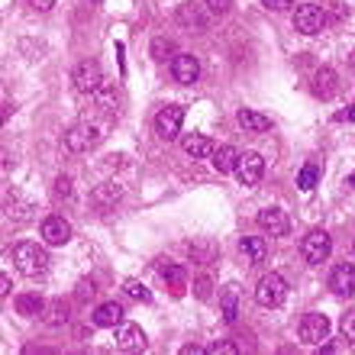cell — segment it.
I'll return each instance as SVG.
<instances>
[{
	"label": "cell",
	"mask_w": 355,
	"mask_h": 355,
	"mask_svg": "<svg viewBox=\"0 0 355 355\" xmlns=\"http://www.w3.org/2000/svg\"><path fill=\"white\" fill-rule=\"evenodd\" d=\"M103 130H107V126H101V123L81 120L78 126H71V130L65 132L62 146H65V152H71V155H75V152H87L103 139Z\"/></svg>",
	"instance_id": "1"
},
{
	"label": "cell",
	"mask_w": 355,
	"mask_h": 355,
	"mask_svg": "<svg viewBox=\"0 0 355 355\" xmlns=\"http://www.w3.org/2000/svg\"><path fill=\"white\" fill-rule=\"evenodd\" d=\"M13 265H17V271L29 275V278H39L49 268V255L36 243H17L13 245Z\"/></svg>",
	"instance_id": "2"
},
{
	"label": "cell",
	"mask_w": 355,
	"mask_h": 355,
	"mask_svg": "<svg viewBox=\"0 0 355 355\" xmlns=\"http://www.w3.org/2000/svg\"><path fill=\"white\" fill-rule=\"evenodd\" d=\"M329 252H333V239H329V233H323V230L307 233L304 243H300V255H304L307 265H323L329 259Z\"/></svg>",
	"instance_id": "3"
},
{
	"label": "cell",
	"mask_w": 355,
	"mask_h": 355,
	"mask_svg": "<svg viewBox=\"0 0 355 355\" xmlns=\"http://www.w3.org/2000/svg\"><path fill=\"white\" fill-rule=\"evenodd\" d=\"M284 297H288V281L281 278V275H265L262 281H259V288H255V300L262 304V307H281L284 304Z\"/></svg>",
	"instance_id": "4"
},
{
	"label": "cell",
	"mask_w": 355,
	"mask_h": 355,
	"mask_svg": "<svg viewBox=\"0 0 355 355\" xmlns=\"http://www.w3.org/2000/svg\"><path fill=\"white\" fill-rule=\"evenodd\" d=\"M294 29L304 33V36H317V33H323V29H327V13H323V7H317V3H304V7H297V13H294Z\"/></svg>",
	"instance_id": "5"
},
{
	"label": "cell",
	"mask_w": 355,
	"mask_h": 355,
	"mask_svg": "<svg viewBox=\"0 0 355 355\" xmlns=\"http://www.w3.org/2000/svg\"><path fill=\"white\" fill-rule=\"evenodd\" d=\"M300 343H307V346H323V339L329 336V320L327 313H307V317L300 320Z\"/></svg>",
	"instance_id": "6"
},
{
	"label": "cell",
	"mask_w": 355,
	"mask_h": 355,
	"mask_svg": "<svg viewBox=\"0 0 355 355\" xmlns=\"http://www.w3.org/2000/svg\"><path fill=\"white\" fill-rule=\"evenodd\" d=\"M236 175L245 187H255L265 178V159L259 152H239V165H236Z\"/></svg>",
	"instance_id": "7"
},
{
	"label": "cell",
	"mask_w": 355,
	"mask_h": 355,
	"mask_svg": "<svg viewBox=\"0 0 355 355\" xmlns=\"http://www.w3.org/2000/svg\"><path fill=\"white\" fill-rule=\"evenodd\" d=\"M181 123H184V107H162L159 116H155V132H159L162 139H178V132H181Z\"/></svg>",
	"instance_id": "8"
},
{
	"label": "cell",
	"mask_w": 355,
	"mask_h": 355,
	"mask_svg": "<svg viewBox=\"0 0 355 355\" xmlns=\"http://www.w3.org/2000/svg\"><path fill=\"white\" fill-rule=\"evenodd\" d=\"M116 349L120 352H146L149 339H146L142 327H136V323H120L116 327Z\"/></svg>",
	"instance_id": "9"
},
{
	"label": "cell",
	"mask_w": 355,
	"mask_h": 355,
	"mask_svg": "<svg viewBox=\"0 0 355 355\" xmlns=\"http://www.w3.org/2000/svg\"><path fill=\"white\" fill-rule=\"evenodd\" d=\"M103 87V71L97 62H81L75 71V91L78 94H97Z\"/></svg>",
	"instance_id": "10"
},
{
	"label": "cell",
	"mask_w": 355,
	"mask_h": 355,
	"mask_svg": "<svg viewBox=\"0 0 355 355\" xmlns=\"http://www.w3.org/2000/svg\"><path fill=\"white\" fill-rule=\"evenodd\" d=\"M259 226H262L268 236H288L291 233V220L281 207H265V210H259Z\"/></svg>",
	"instance_id": "11"
},
{
	"label": "cell",
	"mask_w": 355,
	"mask_h": 355,
	"mask_svg": "<svg viewBox=\"0 0 355 355\" xmlns=\"http://www.w3.org/2000/svg\"><path fill=\"white\" fill-rule=\"evenodd\" d=\"M171 75H175L178 85H194L197 78H200V65H197L194 55H187V52H178L171 58Z\"/></svg>",
	"instance_id": "12"
},
{
	"label": "cell",
	"mask_w": 355,
	"mask_h": 355,
	"mask_svg": "<svg viewBox=\"0 0 355 355\" xmlns=\"http://www.w3.org/2000/svg\"><path fill=\"white\" fill-rule=\"evenodd\" d=\"M42 239L49 245H65L71 239V226H68L65 216H46L42 220Z\"/></svg>",
	"instance_id": "13"
},
{
	"label": "cell",
	"mask_w": 355,
	"mask_h": 355,
	"mask_svg": "<svg viewBox=\"0 0 355 355\" xmlns=\"http://www.w3.org/2000/svg\"><path fill=\"white\" fill-rule=\"evenodd\" d=\"M329 288L336 291V294H343V297L355 294V265L352 262L336 265V268H333V275H329Z\"/></svg>",
	"instance_id": "14"
},
{
	"label": "cell",
	"mask_w": 355,
	"mask_h": 355,
	"mask_svg": "<svg viewBox=\"0 0 355 355\" xmlns=\"http://www.w3.org/2000/svg\"><path fill=\"white\" fill-rule=\"evenodd\" d=\"M181 149L187 152V155H191V159H207V155H210V152L216 149L214 142L207 139L204 132H187L184 139H181Z\"/></svg>",
	"instance_id": "15"
},
{
	"label": "cell",
	"mask_w": 355,
	"mask_h": 355,
	"mask_svg": "<svg viewBox=\"0 0 355 355\" xmlns=\"http://www.w3.org/2000/svg\"><path fill=\"white\" fill-rule=\"evenodd\" d=\"M210 162H214V168L220 171V175H230V171H236V165H239V152H236L233 146H216V149L210 152Z\"/></svg>",
	"instance_id": "16"
},
{
	"label": "cell",
	"mask_w": 355,
	"mask_h": 355,
	"mask_svg": "<svg viewBox=\"0 0 355 355\" xmlns=\"http://www.w3.org/2000/svg\"><path fill=\"white\" fill-rule=\"evenodd\" d=\"M336 91H339L336 71H333V68H320L317 75H313V94H317V97H323V101H329Z\"/></svg>",
	"instance_id": "17"
},
{
	"label": "cell",
	"mask_w": 355,
	"mask_h": 355,
	"mask_svg": "<svg viewBox=\"0 0 355 355\" xmlns=\"http://www.w3.org/2000/svg\"><path fill=\"white\" fill-rule=\"evenodd\" d=\"M123 197V187H120V181H103V184H97L94 187V194H91V200L97 207H110V204H116V200H120Z\"/></svg>",
	"instance_id": "18"
},
{
	"label": "cell",
	"mask_w": 355,
	"mask_h": 355,
	"mask_svg": "<svg viewBox=\"0 0 355 355\" xmlns=\"http://www.w3.org/2000/svg\"><path fill=\"white\" fill-rule=\"evenodd\" d=\"M120 323H123V307L116 300L101 304V307L94 310V327H120Z\"/></svg>",
	"instance_id": "19"
},
{
	"label": "cell",
	"mask_w": 355,
	"mask_h": 355,
	"mask_svg": "<svg viewBox=\"0 0 355 355\" xmlns=\"http://www.w3.org/2000/svg\"><path fill=\"white\" fill-rule=\"evenodd\" d=\"M236 120H239V126H243L245 132H268L271 130V120L259 110H239Z\"/></svg>",
	"instance_id": "20"
},
{
	"label": "cell",
	"mask_w": 355,
	"mask_h": 355,
	"mask_svg": "<svg viewBox=\"0 0 355 355\" xmlns=\"http://www.w3.org/2000/svg\"><path fill=\"white\" fill-rule=\"evenodd\" d=\"M159 271H162V278L168 281L171 294H175V297H181V294L187 291V275H184V268H181V265H159Z\"/></svg>",
	"instance_id": "21"
},
{
	"label": "cell",
	"mask_w": 355,
	"mask_h": 355,
	"mask_svg": "<svg viewBox=\"0 0 355 355\" xmlns=\"http://www.w3.org/2000/svg\"><path fill=\"white\" fill-rule=\"evenodd\" d=\"M178 19H181L187 29H207V23H210L207 13L197 7V3H184V7L178 10Z\"/></svg>",
	"instance_id": "22"
},
{
	"label": "cell",
	"mask_w": 355,
	"mask_h": 355,
	"mask_svg": "<svg viewBox=\"0 0 355 355\" xmlns=\"http://www.w3.org/2000/svg\"><path fill=\"white\" fill-rule=\"evenodd\" d=\"M239 249L245 252V259L249 262H265V252H268V245H265L262 236H243V243H239Z\"/></svg>",
	"instance_id": "23"
},
{
	"label": "cell",
	"mask_w": 355,
	"mask_h": 355,
	"mask_svg": "<svg viewBox=\"0 0 355 355\" xmlns=\"http://www.w3.org/2000/svg\"><path fill=\"white\" fill-rule=\"evenodd\" d=\"M220 300H223V320L226 323H236V313H239V284H226Z\"/></svg>",
	"instance_id": "24"
},
{
	"label": "cell",
	"mask_w": 355,
	"mask_h": 355,
	"mask_svg": "<svg viewBox=\"0 0 355 355\" xmlns=\"http://www.w3.org/2000/svg\"><path fill=\"white\" fill-rule=\"evenodd\" d=\"M42 310H46V300L39 294H19L17 297V313H23V317H39Z\"/></svg>",
	"instance_id": "25"
},
{
	"label": "cell",
	"mask_w": 355,
	"mask_h": 355,
	"mask_svg": "<svg viewBox=\"0 0 355 355\" xmlns=\"http://www.w3.org/2000/svg\"><path fill=\"white\" fill-rule=\"evenodd\" d=\"M320 181V168L317 165H304V168L297 171V187L300 191H313Z\"/></svg>",
	"instance_id": "26"
},
{
	"label": "cell",
	"mask_w": 355,
	"mask_h": 355,
	"mask_svg": "<svg viewBox=\"0 0 355 355\" xmlns=\"http://www.w3.org/2000/svg\"><path fill=\"white\" fill-rule=\"evenodd\" d=\"M168 55H175V42L165 36H159L155 42H152V58H159V62H165Z\"/></svg>",
	"instance_id": "27"
},
{
	"label": "cell",
	"mask_w": 355,
	"mask_h": 355,
	"mask_svg": "<svg viewBox=\"0 0 355 355\" xmlns=\"http://www.w3.org/2000/svg\"><path fill=\"white\" fill-rule=\"evenodd\" d=\"M123 291H126L130 297L142 300V304H149V300H152V291L146 288V284H139V281H126V284H123Z\"/></svg>",
	"instance_id": "28"
},
{
	"label": "cell",
	"mask_w": 355,
	"mask_h": 355,
	"mask_svg": "<svg viewBox=\"0 0 355 355\" xmlns=\"http://www.w3.org/2000/svg\"><path fill=\"white\" fill-rule=\"evenodd\" d=\"M339 333H343V339H349V343H355V310H349V313H343V320H339Z\"/></svg>",
	"instance_id": "29"
},
{
	"label": "cell",
	"mask_w": 355,
	"mask_h": 355,
	"mask_svg": "<svg viewBox=\"0 0 355 355\" xmlns=\"http://www.w3.org/2000/svg\"><path fill=\"white\" fill-rule=\"evenodd\" d=\"M207 352L210 355H239V346H236V343H214Z\"/></svg>",
	"instance_id": "30"
},
{
	"label": "cell",
	"mask_w": 355,
	"mask_h": 355,
	"mask_svg": "<svg viewBox=\"0 0 355 355\" xmlns=\"http://www.w3.org/2000/svg\"><path fill=\"white\" fill-rule=\"evenodd\" d=\"M210 288H214V284H210V281H207V278H197V281H194V294H197V297H200V300H207V297H210Z\"/></svg>",
	"instance_id": "31"
},
{
	"label": "cell",
	"mask_w": 355,
	"mask_h": 355,
	"mask_svg": "<svg viewBox=\"0 0 355 355\" xmlns=\"http://www.w3.org/2000/svg\"><path fill=\"white\" fill-rule=\"evenodd\" d=\"M55 194L58 197H71V178H65V175L58 178V181H55Z\"/></svg>",
	"instance_id": "32"
},
{
	"label": "cell",
	"mask_w": 355,
	"mask_h": 355,
	"mask_svg": "<svg viewBox=\"0 0 355 355\" xmlns=\"http://www.w3.org/2000/svg\"><path fill=\"white\" fill-rule=\"evenodd\" d=\"M207 7H210V13H226V10L233 7V0H204Z\"/></svg>",
	"instance_id": "33"
},
{
	"label": "cell",
	"mask_w": 355,
	"mask_h": 355,
	"mask_svg": "<svg viewBox=\"0 0 355 355\" xmlns=\"http://www.w3.org/2000/svg\"><path fill=\"white\" fill-rule=\"evenodd\" d=\"M262 3H265L268 10H288L294 0H262Z\"/></svg>",
	"instance_id": "34"
},
{
	"label": "cell",
	"mask_w": 355,
	"mask_h": 355,
	"mask_svg": "<svg viewBox=\"0 0 355 355\" xmlns=\"http://www.w3.org/2000/svg\"><path fill=\"white\" fill-rule=\"evenodd\" d=\"M336 120H339V123H355V107H349V110H343V113H339V116H336Z\"/></svg>",
	"instance_id": "35"
},
{
	"label": "cell",
	"mask_w": 355,
	"mask_h": 355,
	"mask_svg": "<svg viewBox=\"0 0 355 355\" xmlns=\"http://www.w3.org/2000/svg\"><path fill=\"white\" fill-rule=\"evenodd\" d=\"M29 3H33L36 10H52L55 7V0H29Z\"/></svg>",
	"instance_id": "36"
},
{
	"label": "cell",
	"mask_w": 355,
	"mask_h": 355,
	"mask_svg": "<svg viewBox=\"0 0 355 355\" xmlns=\"http://www.w3.org/2000/svg\"><path fill=\"white\" fill-rule=\"evenodd\" d=\"M0 294H3V297H7V294H10V278H7V275L0 278Z\"/></svg>",
	"instance_id": "37"
},
{
	"label": "cell",
	"mask_w": 355,
	"mask_h": 355,
	"mask_svg": "<svg viewBox=\"0 0 355 355\" xmlns=\"http://www.w3.org/2000/svg\"><path fill=\"white\" fill-rule=\"evenodd\" d=\"M197 352H200V346H184L181 349V355H197Z\"/></svg>",
	"instance_id": "38"
},
{
	"label": "cell",
	"mask_w": 355,
	"mask_h": 355,
	"mask_svg": "<svg viewBox=\"0 0 355 355\" xmlns=\"http://www.w3.org/2000/svg\"><path fill=\"white\" fill-rule=\"evenodd\" d=\"M349 184H352V187H355V171H352V175H349Z\"/></svg>",
	"instance_id": "39"
},
{
	"label": "cell",
	"mask_w": 355,
	"mask_h": 355,
	"mask_svg": "<svg viewBox=\"0 0 355 355\" xmlns=\"http://www.w3.org/2000/svg\"><path fill=\"white\" fill-rule=\"evenodd\" d=\"M352 252H355V245H352Z\"/></svg>",
	"instance_id": "40"
}]
</instances>
